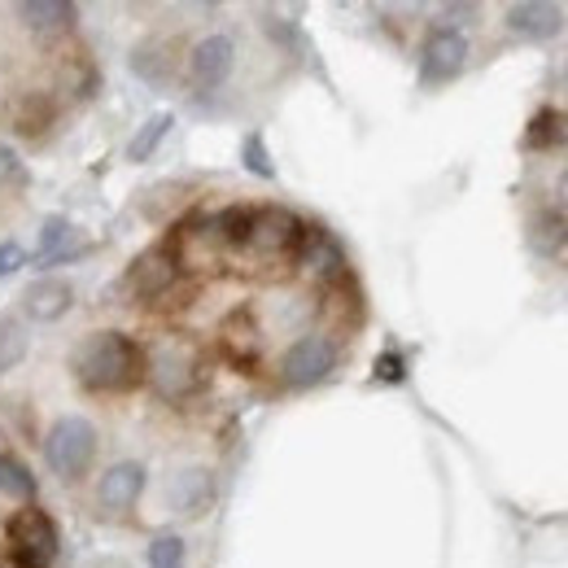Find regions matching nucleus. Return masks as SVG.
I'll return each mask as SVG.
<instances>
[{
  "label": "nucleus",
  "instance_id": "12",
  "mask_svg": "<svg viewBox=\"0 0 568 568\" xmlns=\"http://www.w3.org/2000/svg\"><path fill=\"white\" fill-rule=\"evenodd\" d=\"M71 302H74L71 284L44 276V281L27 284V293H22V315L36 320V324H53V320H62V315L71 311Z\"/></svg>",
  "mask_w": 568,
  "mask_h": 568
},
{
  "label": "nucleus",
  "instance_id": "26",
  "mask_svg": "<svg viewBox=\"0 0 568 568\" xmlns=\"http://www.w3.org/2000/svg\"><path fill=\"white\" fill-rule=\"evenodd\" d=\"M18 175V153L9 144H0V184H9Z\"/></svg>",
  "mask_w": 568,
  "mask_h": 568
},
{
  "label": "nucleus",
  "instance_id": "7",
  "mask_svg": "<svg viewBox=\"0 0 568 568\" xmlns=\"http://www.w3.org/2000/svg\"><path fill=\"white\" fill-rule=\"evenodd\" d=\"M149 372H153L158 394H166V398H184V394L197 385V358H193V351H184V346H175V342L153 351Z\"/></svg>",
  "mask_w": 568,
  "mask_h": 568
},
{
  "label": "nucleus",
  "instance_id": "2",
  "mask_svg": "<svg viewBox=\"0 0 568 568\" xmlns=\"http://www.w3.org/2000/svg\"><path fill=\"white\" fill-rule=\"evenodd\" d=\"M44 459L62 481H79L97 459V428L83 416H62L44 437Z\"/></svg>",
  "mask_w": 568,
  "mask_h": 568
},
{
  "label": "nucleus",
  "instance_id": "8",
  "mask_svg": "<svg viewBox=\"0 0 568 568\" xmlns=\"http://www.w3.org/2000/svg\"><path fill=\"white\" fill-rule=\"evenodd\" d=\"M306 241V227L297 223V214L288 211H254V227H250V245L263 254H288Z\"/></svg>",
  "mask_w": 568,
  "mask_h": 568
},
{
  "label": "nucleus",
  "instance_id": "3",
  "mask_svg": "<svg viewBox=\"0 0 568 568\" xmlns=\"http://www.w3.org/2000/svg\"><path fill=\"white\" fill-rule=\"evenodd\" d=\"M9 547L22 568H49L58 560V525L40 507H27L9 520Z\"/></svg>",
  "mask_w": 568,
  "mask_h": 568
},
{
  "label": "nucleus",
  "instance_id": "11",
  "mask_svg": "<svg viewBox=\"0 0 568 568\" xmlns=\"http://www.w3.org/2000/svg\"><path fill=\"white\" fill-rule=\"evenodd\" d=\"M565 27V9L560 4H542V0H525L507 9V31L520 40H551Z\"/></svg>",
  "mask_w": 568,
  "mask_h": 568
},
{
  "label": "nucleus",
  "instance_id": "20",
  "mask_svg": "<svg viewBox=\"0 0 568 568\" xmlns=\"http://www.w3.org/2000/svg\"><path fill=\"white\" fill-rule=\"evenodd\" d=\"M132 71L141 74L144 83H162V79L171 74V58H166L162 44H141L136 58H132Z\"/></svg>",
  "mask_w": 568,
  "mask_h": 568
},
{
  "label": "nucleus",
  "instance_id": "17",
  "mask_svg": "<svg viewBox=\"0 0 568 568\" xmlns=\"http://www.w3.org/2000/svg\"><path fill=\"white\" fill-rule=\"evenodd\" d=\"M27 324L18 315H0V376L13 372L22 358H27Z\"/></svg>",
  "mask_w": 568,
  "mask_h": 568
},
{
  "label": "nucleus",
  "instance_id": "13",
  "mask_svg": "<svg viewBox=\"0 0 568 568\" xmlns=\"http://www.w3.org/2000/svg\"><path fill=\"white\" fill-rule=\"evenodd\" d=\"M13 18L22 27H31V31H62V27H71L74 18H79V9H74L71 0H22L13 9Z\"/></svg>",
  "mask_w": 568,
  "mask_h": 568
},
{
  "label": "nucleus",
  "instance_id": "24",
  "mask_svg": "<svg viewBox=\"0 0 568 568\" xmlns=\"http://www.w3.org/2000/svg\"><path fill=\"white\" fill-rule=\"evenodd\" d=\"M245 162H250V171H258V175H272V162H267V149L258 136H250L245 141Z\"/></svg>",
  "mask_w": 568,
  "mask_h": 568
},
{
  "label": "nucleus",
  "instance_id": "6",
  "mask_svg": "<svg viewBox=\"0 0 568 568\" xmlns=\"http://www.w3.org/2000/svg\"><path fill=\"white\" fill-rule=\"evenodd\" d=\"M236 67V44H232V36H202L197 44H193V53H189V79L197 83V88H219V83H227V74Z\"/></svg>",
  "mask_w": 568,
  "mask_h": 568
},
{
  "label": "nucleus",
  "instance_id": "21",
  "mask_svg": "<svg viewBox=\"0 0 568 568\" xmlns=\"http://www.w3.org/2000/svg\"><path fill=\"white\" fill-rule=\"evenodd\" d=\"M184 565V542L175 534H162L149 542V568H180Z\"/></svg>",
  "mask_w": 568,
  "mask_h": 568
},
{
  "label": "nucleus",
  "instance_id": "9",
  "mask_svg": "<svg viewBox=\"0 0 568 568\" xmlns=\"http://www.w3.org/2000/svg\"><path fill=\"white\" fill-rule=\"evenodd\" d=\"M141 490H144V468L136 459H123V464H110V468H105V477H101V486H97V498H101L105 511L123 516V511L136 507Z\"/></svg>",
  "mask_w": 568,
  "mask_h": 568
},
{
  "label": "nucleus",
  "instance_id": "15",
  "mask_svg": "<svg viewBox=\"0 0 568 568\" xmlns=\"http://www.w3.org/2000/svg\"><path fill=\"white\" fill-rule=\"evenodd\" d=\"M53 119H58V110H53V101H49L44 92H27V97L13 105V128H18L22 136H31V141H40L44 128H53Z\"/></svg>",
  "mask_w": 568,
  "mask_h": 568
},
{
  "label": "nucleus",
  "instance_id": "1",
  "mask_svg": "<svg viewBox=\"0 0 568 568\" xmlns=\"http://www.w3.org/2000/svg\"><path fill=\"white\" fill-rule=\"evenodd\" d=\"M74 376L97 394H119L144 376V355L123 333H97L74 351Z\"/></svg>",
  "mask_w": 568,
  "mask_h": 568
},
{
  "label": "nucleus",
  "instance_id": "25",
  "mask_svg": "<svg viewBox=\"0 0 568 568\" xmlns=\"http://www.w3.org/2000/svg\"><path fill=\"white\" fill-rule=\"evenodd\" d=\"M27 263V250L18 245V241H4L0 245V276H9V272H18Z\"/></svg>",
  "mask_w": 568,
  "mask_h": 568
},
{
  "label": "nucleus",
  "instance_id": "14",
  "mask_svg": "<svg viewBox=\"0 0 568 568\" xmlns=\"http://www.w3.org/2000/svg\"><path fill=\"white\" fill-rule=\"evenodd\" d=\"M175 284V258L166 254V250H149L141 263L132 267V288L141 293V297H158V293H166Z\"/></svg>",
  "mask_w": 568,
  "mask_h": 568
},
{
  "label": "nucleus",
  "instance_id": "18",
  "mask_svg": "<svg viewBox=\"0 0 568 568\" xmlns=\"http://www.w3.org/2000/svg\"><path fill=\"white\" fill-rule=\"evenodd\" d=\"M0 495L9 498H36V477H31V468L18 459V455H4L0 450Z\"/></svg>",
  "mask_w": 568,
  "mask_h": 568
},
{
  "label": "nucleus",
  "instance_id": "10",
  "mask_svg": "<svg viewBox=\"0 0 568 568\" xmlns=\"http://www.w3.org/2000/svg\"><path fill=\"white\" fill-rule=\"evenodd\" d=\"M166 503L180 516H206L214 503V477L206 468H180L166 486Z\"/></svg>",
  "mask_w": 568,
  "mask_h": 568
},
{
  "label": "nucleus",
  "instance_id": "29",
  "mask_svg": "<svg viewBox=\"0 0 568 568\" xmlns=\"http://www.w3.org/2000/svg\"><path fill=\"white\" fill-rule=\"evenodd\" d=\"M565 83H568V71H565Z\"/></svg>",
  "mask_w": 568,
  "mask_h": 568
},
{
  "label": "nucleus",
  "instance_id": "22",
  "mask_svg": "<svg viewBox=\"0 0 568 568\" xmlns=\"http://www.w3.org/2000/svg\"><path fill=\"white\" fill-rule=\"evenodd\" d=\"M538 232H534V241L542 245V250H560L568 241V227H565V219H556V214H542L538 223H534Z\"/></svg>",
  "mask_w": 568,
  "mask_h": 568
},
{
  "label": "nucleus",
  "instance_id": "4",
  "mask_svg": "<svg viewBox=\"0 0 568 568\" xmlns=\"http://www.w3.org/2000/svg\"><path fill=\"white\" fill-rule=\"evenodd\" d=\"M333 367H337V346H333L324 333H306V337H297L281 358L284 385H297V389L320 385Z\"/></svg>",
  "mask_w": 568,
  "mask_h": 568
},
{
  "label": "nucleus",
  "instance_id": "28",
  "mask_svg": "<svg viewBox=\"0 0 568 568\" xmlns=\"http://www.w3.org/2000/svg\"><path fill=\"white\" fill-rule=\"evenodd\" d=\"M560 202L568 206V171H565V180H560Z\"/></svg>",
  "mask_w": 568,
  "mask_h": 568
},
{
  "label": "nucleus",
  "instance_id": "23",
  "mask_svg": "<svg viewBox=\"0 0 568 568\" xmlns=\"http://www.w3.org/2000/svg\"><path fill=\"white\" fill-rule=\"evenodd\" d=\"M525 141L534 144V149H542V144L560 141V119H556L551 110H542V114L534 119V128H529V136H525Z\"/></svg>",
  "mask_w": 568,
  "mask_h": 568
},
{
  "label": "nucleus",
  "instance_id": "27",
  "mask_svg": "<svg viewBox=\"0 0 568 568\" xmlns=\"http://www.w3.org/2000/svg\"><path fill=\"white\" fill-rule=\"evenodd\" d=\"M376 372H381L385 381H398V376H403V372H398V358H394V355L381 358V363H376Z\"/></svg>",
  "mask_w": 568,
  "mask_h": 568
},
{
  "label": "nucleus",
  "instance_id": "5",
  "mask_svg": "<svg viewBox=\"0 0 568 568\" xmlns=\"http://www.w3.org/2000/svg\"><path fill=\"white\" fill-rule=\"evenodd\" d=\"M468 67V40L450 27H437L425 40V53H420V79L425 83H446Z\"/></svg>",
  "mask_w": 568,
  "mask_h": 568
},
{
  "label": "nucleus",
  "instance_id": "16",
  "mask_svg": "<svg viewBox=\"0 0 568 568\" xmlns=\"http://www.w3.org/2000/svg\"><path fill=\"white\" fill-rule=\"evenodd\" d=\"M79 250V232H74L71 219H44V232H40V263H62Z\"/></svg>",
  "mask_w": 568,
  "mask_h": 568
},
{
  "label": "nucleus",
  "instance_id": "19",
  "mask_svg": "<svg viewBox=\"0 0 568 568\" xmlns=\"http://www.w3.org/2000/svg\"><path fill=\"white\" fill-rule=\"evenodd\" d=\"M175 123H171V114H153L149 123H144L141 132L132 136V144H128V158L132 162H144V158H153V149L166 141V132H171Z\"/></svg>",
  "mask_w": 568,
  "mask_h": 568
}]
</instances>
